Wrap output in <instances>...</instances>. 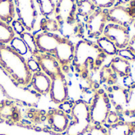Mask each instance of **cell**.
I'll return each mask as SVG.
<instances>
[{
    "label": "cell",
    "instance_id": "cell-1",
    "mask_svg": "<svg viewBox=\"0 0 135 135\" xmlns=\"http://www.w3.org/2000/svg\"><path fill=\"white\" fill-rule=\"evenodd\" d=\"M106 58V54L97 43L81 40L75 44L72 66L81 78L86 79L91 73L101 68Z\"/></svg>",
    "mask_w": 135,
    "mask_h": 135
},
{
    "label": "cell",
    "instance_id": "cell-2",
    "mask_svg": "<svg viewBox=\"0 0 135 135\" xmlns=\"http://www.w3.org/2000/svg\"><path fill=\"white\" fill-rule=\"evenodd\" d=\"M0 66L19 86L28 88L31 85L32 73L27 60L6 44H0Z\"/></svg>",
    "mask_w": 135,
    "mask_h": 135
},
{
    "label": "cell",
    "instance_id": "cell-3",
    "mask_svg": "<svg viewBox=\"0 0 135 135\" xmlns=\"http://www.w3.org/2000/svg\"><path fill=\"white\" fill-rule=\"evenodd\" d=\"M0 89L8 100L17 104L28 108L36 107L40 96L28 88H23L17 85L13 80L0 66Z\"/></svg>",
    "mask_w": 135,
    "mask_h": 135
},
{
    "label": "cell",
    "instance_id": "cell-4",
    "mask_svg": "<svg viewBox=\"0 0 135 135\" xmlns=\"http://www.w3.org/2000/svg\"><path fill=\"white\" fill-rule=\"evenodd\" d=\"M73 121L69 124L66 135H84L92 126L89 105L82 100L75 101L70 112Z\"/></svg>",
    "mask_w": 135,
    "mask_h": 135
},
{
    "label": "cell",
    "instance_id": "cell-5",
    "mask_svg": "<svg viewBox=\"0 0 135 135\" xmlns=\"http://www.w3.org/2000/svg\"><path fill=\"white\" fill-rule=\"evenodd\" d=\"M112 104L107 92L103 89H97L91 104L89 112L91 122L93 125H102L107 121L111 112Z\"/></svg>",
    "mask_w": 135,
    "mask_h": 135
},
{
    "label": "cell",
    "instance_id": "cell-6",
    "mask_svg": "<svg viewBox=\"0 0 135 135\" xmlns=\"http://www.w3.org/2000/svg\"><path fill=\"white\" fill-rule=\"evenodd\" d=\"M0 135H65L51 130L20 123H11L0 119Z\"/></svg>",
    "mask_w": 135,
    "mask_h": 135
},
{
    "label": "cell",
    "instance_id": "cell-7",
    "mask_svg": "<svg viewBox=\"0 0 135 135\" xmlns=\"http://www.w3.org/2000/svg\"><path fill=\"white\" fill-rule=\"evenodd\" d=\"M13 2L18 21L24 25L25 30L33 31L38 17L35 0H13Z\"/></svg>",
    "mask_w": 135,
    "mask_h": 135
},
{
    "label": "cell",
    "instance_id": "cell-8",
    "mask_svg": "<svg viewBox=\"0 0 135 135\" xmlns=\"http://www.w3.org/2000/svg\"><path fill=\"white\" fill-rule=\"evenodd\" d=\"M61 27H73L77 23V0H57L54 12Z\"/></svg>",
    "mask_w": 135,
    "mask_h": 135
},
{
    "label": "cell",
    "instance_id": "cell-9",
    "mask_svg": "<svg viewBox=\"0 0 135 135\" xmlns=\"http://www.w3.org/2000/svg\"><path fill=\"white\" fill-rule=\"evenodd\" d=\"M107 10L102 9H97L85 21V28L87 35L89 38L98 39L100 37L107 25Z\"/></svg>",
    "mask_w": 135,
    "mask_h": 135
},
{
    "label": "cell",
    "instance_id": "cell-10",
    "mask_svg": "<svg viewBox=\"0 0 135 135\" xmlns=\"http://www.w3.org/2000/svg\"><path fill=\"white\" fill-rule=\"evenodd\" d=\"M49 92L51 100L55 104H62L67 101L69 97V88L64 72L62 71L51 79Z\"/></svg>",
    "mask_w": 135,
    "mask_h": 135
},
{
    "label": "cell",
    "instance_id": "cell-11",
    "mask_svg": "<svg viewBox=\"0 0 135 135\" xmlns=\"http://www.w3.org/2000/svg\"><path fill=\"white\" fill-rule=\"evenodd\" d=\"M103 34L112 40L119 50L128 47L131 40L130 28L128 27L110 23L105 26Z\"/></svg>",
    "mask_w": 135,
    "mask_h": 135
},
{
    "label": "cell",
    "instance_id": "cell-12",
    "mask_svg": "<svg viewBox=\"0 0 135 135\" xmlns=\"http://www.w3.org/2000/svg\"><path fill=\"white\" fill-rule=\"evenodd\" d=\"M107 18L112 24L129 28L134 21L135 13L124 5H115L107 10Z\"/></svg>",
    "mask_w": 135,
    "mask_h": 135
},
{
    "label": "cell",
    "instance_id": "cell-13",
    "mask_svg": "<svg viewBox=\"0 0 135 135\" xmlns=\"http://www.w3.org/2000/svg\"><path fill=\"white\" fill-rule=\"evenodd\" d=\"M46 119L51 131L58 134L66 132L70 124L68 115L61 109L49 110L46 113Z\"/></svg>",
    "mask_w": 135,
    "mask_h": 135
},
{
    "label": "cell",
    "instance_id": "cell-14",
    "mask_svg": "<svg viewBox=\"0 0 135 135\" xmlns=\"http://www.w3.org/2000/svg\"><path fill=\"white\" fill-rule=\"evenodd\" d=\"M111 104L115 108L118 114H124L127 103V89L122 88L117 85L109 86L106 91Z\"/></svg>",
    "mask_w": 135,
    "mask_h": 135
},
{
    "label": "cell",
    "instance_id": "cell-15",
    "mask_svg": "<svg viewBox=\"0 0 135 135\" xmlns=\"http://www.w3.org/2000/svg\"><path fill=\"white\" fill-rule=\"evenodd\" d=\"M33 57H35V59L37 61L41 71L47 74L51 79L62 71L56 59L51 55L39 52Z\"/></svg>",
    "mask_w": 135,
    "mask_h": 135
},
{
    "label": "cell",
    "instance_id": "cell-16",
    "mask_svg": "<svg viewBox=\"0 0 135 135\" xmlns=\"http://www.w3.org/2000/svg\"><path fill=\"white\" fill-rule=\"evenodd\" d=\"M0 119L11 123H20L21 112L18 104L8 99L0 101Z\"/></svg>",
    "mask_w": 135,
    "mask_h": 135
},
{
    "label": "cell",
    "instance_id": "cell-17",
    "mask_svg": "<svg viewBox=\"0 0 135 135\" xmlns=\"http://www.w3.org/2000/svg\"><path fill=\"white\" fill-rule=\"evenodd\" d=\"M51 80L43 71H37L32 74L31 86L32 90L40 96L49 93L51 89Z\"/></svg>",
    "mask_w": 135,
    "mask_h": 135
},
{
    "label": "cell",
    "instance_id": "cell-18",
    "mask_svg": "<svg viewBox=\"0 0 135 135\" xmlns=\"http://www.w3.org/2000/svg\"><path fill=\"white\" fill-rule=\"evenodd\" d=\"M109 66L116 75L122 78L129 77L131 73V66L130 62L119 56L113 58Z\"/></svg>",
    "mask_w": 135,
    "mask_h": 135
},
{
    "label": "cell",
    "instance_id": "cell-19",
    "mask_svg": "<svg viewBox=\"0 0 135 135\" xmlns=\"http://www.w3.org/2000/svg\"><path fill=\"white\" fill-rule=\"evenodd\" d=\"M108 135H133L135 133V122L119 121L109 126Z\"/></svg>",
    "mask_w": 135,
    "mask_h": 135
},
{
    "label": "cell",
    "instance_id": "cell-20",
    "mask_svg": "<svg viewBox=\"0 0 135 135\" xmlns=\"http://www.w3.org/2000/svg\"><path fill=\"white\" fill-rule=\"evenodd\" d=\"M16 14L13 0H0V20L6 24L12 23Z\"/></svg>",
    "mask_w": 135,
    "mask_h": 135
},
{
    "label": "cell",
    "instance_id": "cell-21",
    "mask_svg": "<svg viewBox=\"0 0 135 135\" xmlns=\"http://www.w3.org/2000/svg\"><path fill=\"white\" fill-rule=\"evenodd\" d=\"M97 44L99 47L106 54V55L114 56L118 54L119 49L116 47L115 44L104 36H101L97 40Z\"/></svg>",
    "mask_w": 135,
    "mask_h": 135
},
{
    "label": "cell",
    "instance_id": "cell-22",
    "mask_svg": "<svg viewBox=\"0 0 135 135\" xmlns=\"http://www.w3.org/2000/svg\"><path fill=\"white\" fill-rule=\"evenodd\" d=\"M97 9L91 0H77V13L81 17L87 18Z\"/></svg>",
    "mask_w": 135,
    "mask_h": 135
},
{
    "label": "cell",
    "instance_id": "cell-23",
    "mask_svg": "<svg viewBox=\"0 0 135 135\" xmlns=\"http://www.w3.org/2000/svg\"><path fill=\"white\" fill-rule=\"evenodd\" d=\"M127 103L124 115L129 117L135 116V83L127 89Z\"/></svg>",
    "mask_w": 135,
    "mask_h": 135
},
{
    "label": "cell",
    "instance_id": "cell-24",
    "mask_svg": "<svg viewBox=\"0 0 135 135\" xmlns=\"http://www.w3.org/2000/svg\"><path fill=\"white\" fill-rule=\"evenodd\" d=\"M14 36L15 32L11 25L0 20V44H6L9 43Z\"/></svg>",
    "mask_w": 135,
    "mask_h": 135
},
{
    "label": "cell",
    "instance_id": "cell-25",
    "mask_svg": "<svg viewBox=\"0 0 135 135\" xmlns=\"http://www.w3.org/2000/svg\"><path fill=\"white\" fill-rule=\"evenodd\" d=\"M37 3L41 14L45 17H49L54 14L55 4V0H35Z\"/></svg>",
    "mask_w": 135,
    "mask_h": 135
},
{
    "label": "cell",
    "instance_id": "cell-26",
    "mask_svg": "<svg viewBox=\"0 0 135 135\" xmlns=\"http://www.w3.org/2000/svg\"><path fill=\"white\" fill-rule=\"evenodd\" d=\"M40 27L42 32L55 33L60 30V26L55 19L50 17H44L40 21Z\"/></svg>",
    "mask_w": 135,
    "mask_h": 135
},
{
    "label": "cell",
    "instance_id": "cell-27",
    "mask_svg": "<svg viewBox=\"0 0 135 135\" xmlns=\"http://www.w3.org/2000/svg\"><path fill=\"white\" fill-rule=\"evenodd\" d=\"M20 37L23 40L28 50L30 51V53L33 56H35L36 54H38L40 52L37 48V46H36L35 37L29 32H24L22 34L20 35Z\"/></svg>",
    "mask_w": 135,
    "mask_h": 135
},
{
    "label": "cell",
    "instance_id": "cell-28",
    "mask_svg": "<svg viewBox=\"0 0 135 135\" xmlns=\"http://www.w3.org/2000/svg\"><path fill=\"white\" fill-rule=\"evenodd\" d=\"M100 75L101 81L108 85H110V86L115 84L116 81V74L113 72V70L109 66L103 67Z\"/></svg>",
    "mask_w": 135,
    "mask_h": 135
},
{
    "label": "cell",
    "instance_id": "cell-29",
    "mask_svg": "<svg viewBox=\"0 0 135 135\" xmlns=\"http://www.w3.org/2000/svg\"><path fill=\"white\" fill-rule=\"evenodd\" d=\"M9 44H10V47L13 49H14L17 52L21 54V55L27 54V52L28 51L25 42L23 41V40L21 37L14 36L12 39V40L9 42Z\"/></svg>",
    "mask_w": 135,
    "mask_h": 135
},
{
    "label": "cell",
    "instance_id": "cell-30",
    "mask_svg": "<svg viewBox=\"0 0 135 135\" xmlns=\"http://www.w3.org/2000/svg\"><path fill=\"white\" fill-rule=\"evenodd\" d=\"M97 9H107L116 5V0H91Z\"/></svg>",
    "mask_w": 135,
    "mask_h": 135
},
{
    "label": "cell",
    "instance_id": "cell-31",
    "mask_svg": "<svg viewBox=\"0 0 135 135\" xmlns=\"http://www.w3.org/2000/svg\"><path fill=\"white\" fill-rule=\"evenodd\" d=\"M88 135H108V129L102 125H93L88 131Z\"/></svg>",
    "mask_w": 135,
    "mask_h": 135
},
{
    "label": "cell",
    "instance_id": "cell-32",
    "mask_svg": "<svg viewBox=\"0 0 135 135\" xmlns=\"http://www.w3.org/2000/svg\"><path fill=\"white\" fill-rule=\"evenodd\" d=\"M119 57L124 59L125 60H127L128 62H134L135 61V55L128 48H123V49H119L118 51V54Z\"/></svg>",
    "mask_w": 135,
    "mask_h": 135
},
{
    "label": "cell",
    "instance_id": "cell-33",
    "mask_svg": "<svg viewBox=\"0 0 135 135\" xmlns=\"http://www.w3.org/2000/svg\"><path fill=\"white\" fill-rule=\"evenodd\" d=\"M11 27L13 30V32L15 33H17L19 35L22 34L24 32H25V28L24 27V25L21 23V21H19L18 20H13L12 21L11 24Z\"/></svg>",
    "mask_w": 135,
    "mask_h": 135
},
{
    "label": "cell",
    "instance_id": "cell-34",
    "mask_svg": "<svg viewBox=\"0 0 135 135\" xmlns=\"http://www.w3.org/2000/svg\"><path fill=\"white\" fill-rule=\"evenodd\" d=\"M27 64H28V66L29 68V70H31V72L33 74L35 72H37V71H40V67L37 62V61L35 59H29L27 60Z\"/></svg>",
    "mask_w": 135,
    "mask_h": 135
},
{
    "label": "cell",
    "instance_id": "cell-35",
    "mask_svg": "<svg viewBox=\"0 0 135 135\" xmlns=\"http://www.w3.org/2000/svg\"><path fill=\"white\" fill-rule=\"evenodd\" d=\"M110 125L115 124L118 122H119V115L116 112H111L107 118V121Z\"/></svg>",
    "mask_w": 135,
    "mask_h": 135
},
{
    "label": "cell",
    "instance_id": "cell-36",
    "mask_svg": "<svg viewBox=\"0 0 135 135\" xmlns=\"http://www.w3.org/2000/svg\"><path fill=\"white\" fill-rule=\"evenodd\" d=\"M135 55V35H134L131 40H130V42H129V44H128V47H127Z\"/></svg>",
    "mask_w": 135,
    "mask_h": 135
},
{
    "label": "cell",
    "instance_id": "cell-37",
    "mask_svg": "<svg viewBox=\"0 0 135 135\" xmlns=\"http://www.w3.org/2000/svg\"><path fill=\"white\" fill-rule=\"evenodd\" d=\"M131 0H116V5H125L130 2Z\"/></svg>",
    "mask_w": 135,
    "mask_h": 135
},
{
    "label": "cell",
    "instance_id": "cell-38",
    "mask_svg": "<svg viewBox=\"0 0 135 135\" xmlns=\"http://www.w3.org/2000/svg\"><path fill=\"white\" fill-rule=\"evenodd\" d=\"M134 20H135V19H134Z\"/></svg>",
    "mask_w": 135,
    "mask_h": 135
}]
</instances>
